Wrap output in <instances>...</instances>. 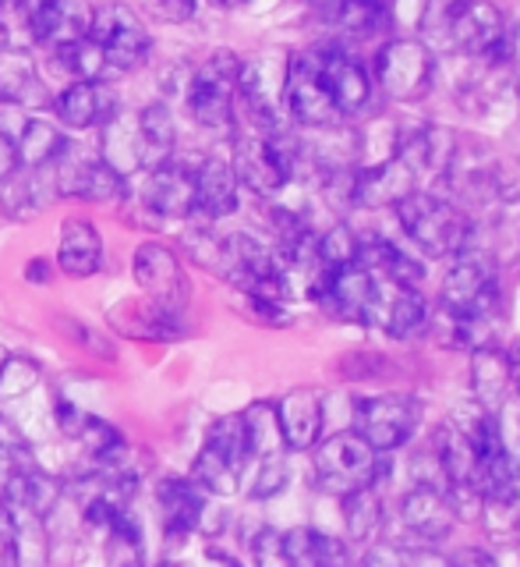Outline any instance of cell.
I'll list each match as a JSON object with an SVG mask.
<instances>
[{
	"label": "cell",
	"mask_w": 520,
	"mask_h": 567,
	"mask_svg": "<svg viewBox=\"0 0 520 567\" xmlns=\"http://www.w3.org/2000/svg\"><path fill=\"white\" fill-rule=\"evenodd\" d=\"M397 217L407 230V238L415 241L425 256H460L464 248H471L475 227L464 217V209L443 199L436 192H410L404 203H397Z\"/></svg>",
	"instance_id": "1"
},
{
	"label": "cell",
	"mask_w": 520,
	"mask_h": 567,
	"mask_svg": "<svg viewBox=\"0 0 520 567\" xmlns=\"http://www.w3.org/2000/svg\"><path fill=\"white\" fill-rule=\"evenodd\" d=\"M383 472H389V461H383V454L372 451L354 430L333 433L315 443V483L340 501L351 493L375 489Z\"/></svg>",
	"instance_id": "2"
},
{
	"label": "cell",
	"mask_w": 520,
	"mask_h": 567,
	"mask_svg": "<svg viewBox=\"0 0 520 567\" xmlns=\"http://www.w3.org/2000/svg\"><path fill=\"white\" fill-rule=\"evenodd\" d=\"M298 167V146L294 138L280 132H259V135H241L235 142V171L238 185L252 188L256 195H277L287 182L294 177Z\"/></svg>",
	"instance_id": "3"
},
{
	"label": "cell",
	"mask_w": 520,
	"mask_h": 567,
	"mask_svg": "<svg viewBox=\"0 0 520 567\" xmlns=\"http://www.w3.org/2000/svg\"><path fill=\"white\" fill-rule=\"evenodd\" d=\"M238 75L241 61L235 53H212V58L195 71L188 82V111L206 128H230L235 124V100H238Z\"/></svg>",
	"instance_id": "4"
},
{
	"label": "cell",
	"mask_w": 520,
	"mask_h": 567,
	"mask_svg": "<svg viewBox=\"0 0 520 567\" xmlns=\"http://www.w3.org/2000/svg\"><path fill=\"white\" fill-rule=\"evenodd\" d=\"M418 422H422V404L407 394H379V398H362L354 404V433L379 454L404 447L415 436Z\"/></svg>",
	"instance_id": "5"
},
{
	"label": "cell",
	"mask_w": 520,
	"mask_h": 567,
	"mask_svg": "<svg viewBox=\"0 0 520 567\" xmlns=\"http://www.w3.org/2000/svg\"><path fill=\"white\" fill-rule=\"evenodd\" d=\"M446 32L471 58H503L510 47L507 14L492 0H450L446 4Z\"/></svg>",
	"instance_id": "6"
},
{
	"label": "cell",
	"mask_w": 520,
	"mask_h": 567,
	"mask_svg": "<svg viewBox=\"0 0 520 567\" xmlns=\"http://www.w3.org/2000/svg\"><path fill=\"white\" fill-rule=\"evenodd\" d=\"M89 40L100 47L106 71H135L149 58V32L128 4L96 8Z\"/></svg>",
	"instance_id": "7"
},
{
	"label": "cell",
	"mask_w": 520,
	"mask_h": 567,
	"mask_svg": "<svg viewBox=\"0 0 520 567\" xmlns=\"http://www.w3.org/2000/svg\"><path fill=\"white\" fill-rule=\"evenodd\" d=\"M283 106L298 124H309V128H326V124L340 117L326 93V82H322L319 50H304V53H294V58H287Z\"/></svg>",
	"instance_id": "8"
},
{
	"label": "cell",
	"mask_w": 520,
	"mask_h": 567,
	"mask_svg": "<svg viewBox=\"0 0 520 567\" xmlns=\"http://www.w3.org/2000/svg\"><path fill=\"white\" fill-rule=\"evenodd\" d=\"M283 85H287V58L280 53H262V58L241 61L238 93L245 96L248 111L262 132H277L283 111Z\"/></svg>",
	"instance_id": "9"
},
{
	"label": "cell",
	"mask_w": 520,
	"mask_h": 567,
	"mask_svg": "<svg viewBox=\"0 0 520 567\" xmlns=\"http://www.w3.org/2000/svg\"><path fill=\"white\" fill-rule=\"evenodd\" d=\"M433 82V53L418 40H393L379 53V85L389 100H418Z\"/></svg>",
	"instance_id": "10"
},
{
	"label": "cell",
	"mask_w": 520,
	"mask_h": 567,
	"mask_svg": "<svg viewBox=\"0 0 520 567\" xmlns=\"http://www.w3.org/2000/svg\"><path fill=\"white\" fill-rule=\"evenodd\" d=\"M156 507L167 539H188L191 532H209L212 496L195 478H164L156 486Z\"/></svg>",
	"instance_id": "11"
},
{
	"label": "cell",
	"mask_w": 520,
	"mask_h": 567,
	"mask_svg": "<svg viewBox=\"0 0 520 567\" xmlns=\"http://www.w3.org/2000/svg\"><path fill=\"white\" fill-rule=\"evenodd\" d=\"M132 270H135L138 288L153 298V309L174 316L177 309L185 306L188 280H185L181 262H177V256L170 252V248H164V245H142L138 252H135Z\"/></svg>",
	"instance_id": "12"
},
{
	"label": "cell",
	"mask_w": 520,
	"mask_h": 567,
	"mask_svg": "<svg viewBox=\"0 0 520 567\" xmlns=\"http://www.w3.org/2000/svg\"><path fill=\"white\" fill-rule=\"evenodd\" d=\"M96 8L89 0H32V40L35 47L61 50L89 40Z\"/></svg>",
	"instance_id": "13"
},
{
	"label": "cell",
	"mask_w": 520,
	"mask_h": 567,
	"mask_svg": "<svg viewBox=\"0 0 520 567\" xmlns=\"http://www.w3.org/2000/svg\"><path fill=\"white\" fill-rule=\"evenodd\" d=\"M410 192H418V174L410 171V164L393 153L389 159L362 167L351 182V203L365 206V209H383V206H397L404 203Z\"/></svg>",
	"instance_id": "14"
},
{
	"label": "cell",
	"mask_w": 520,
	"mask_h": 567,
	"mask_svg": "<svg viewBox=\"0 0 520 567\" xmlns=\"http://www.w3.org/2000/svg\"><path fill=\"white\" fill-rule=\"evenodd\" d=\"M142 206L156 217H191L195 213V164L181 159H164L159 167L146 171V185H142Z\"/></svg>",
	"instance_id": "15"
},
{
	"label": "cell",
	"mask_w": 520,
	"mask_h": 567,
	"mask_svg": "<svg viewBox=\"0 0 520 567\" xmlns=\"http://www.w3.org/2000/svg\"><path fill=\"white\" fill-rule=\"evenodd\" d=\"M58 192L89 203H111L124 195V177L106 167L100 156H85L67 146L58 159Z\"/></svg>",
	"instance_id": "16"
},
{
	"label": "cell",
	"mask_w": 520,
	"mask_h": 567,
	"mask_svg": "<svg viewBox=\"0 0 520 567\" xmlns=\"http://www.w3.org/2000/svg\"><path fill=\"white\" fill-rule=\"evenodd\" d=\"M428 323V306L415 288H401V284H386L375 277V298L368 323L389 337H410Z\"/></svg>",
	"instance_id": "17"
},
{
	"label": "cell",
	"mask_w": 520,
	"mask_h": 567,
	"mask_svg": "<svg viewBox=\"0 0 520 567\" xmlns=\"http://www.w3.org/2000/svg\"><path fill=\"white\" fill-rule=\"evenodd\" d=\"M401 522H404L410 539H415L418 546L433 549L436 543H443L446 536H450L457 514H454V507H450V501H446L443 489L418 483L401 501Z\"/></svg>",
	"instance_id": "18"
},
{
	"label": "cell",
	"mask_w": 520,
	"mask_h": 567,
	"mask_svg": "<svg viewBox=\"0 0 520 567\" xmlns=\"http://www.w3.org/2000/svg\"><path fill=\"white\" fill-rule=\"evenodd\" d=\"M322 419H326V408H322V394L315 386H298L291 394H283L277 404V425L283 447L312 451L322 436Z\"/></svg>",
	"instance_id": "19"
},
{
	"label": "cell",
	"mask_w": 520,
	"mask_h": 567,
	"mask_svg": "<svg viewBox=\"0 0 520 567\" xmlns=\"http://www.w3.org/2000/svg\"><path fill=\"white\" fill-rule=\"evenodd\" d=\"M53 111L67 128H103L121 114V100L106 82H75L53 100Z\"/></svg>",
	"instance_id": "20"
},
{
	"label": "cell",
	"mask_w": 520,
	"mask_h": 567,
	"mask_svg": "<svg viewBox=\"0 0 520 567\" xmlns=\"http://www.w3.org/2000/svg\"><path fill=\"white\" fill-rule=\"evenodd\" d=\"M372 298H375V277L357 262L330 274L319 291L322 306H326L336 319H351V323H368Z\"/></svg>",
	"instance_id": "21"
},
{
	"label": "cell",
	"mask_w": 520,
	"mask_h": 567,
	"mask_svg": "<svg viewBox=\"0 0 520 567\" xmlns=\"http://www.w3.org/2000/svg\"><path fill=\"white\" fill-rule=\"evenodd\" d=\"M319 64H322V82H326V93L336 106V114L362 111L372 93L365 68L344 50H319Z\"/></svg>",
	"instance_id": "22"
},
{
	"label": "cell",
	"mask_w": 520,
	"mask_h": 567,
	"mask_svg": "<svg viewBox=\"0 0 520 567\" xmlns=\"http://www.w3.org/2000/svg\"><path fill=\"white\" fill-rule=\"evenodd\" d=\"M238 209V177L230 164L217 156H206L195 164V213L206 220L230 217Z\"/></svg>",
	"instance_id": "23"
},
{
	"label": "cell",
	"mask_w": 520,
	"mask_h": 567,
	"mask_svg": "<svg viewBox=\"0 0 520 567\" xmlns=\"http://www.w3.org/2000/svg\"><path fill=\"white\" fill-rule=\"evenodd\" d=\"M100 159L121 177H128L135 171H149V153L146 142L138 132V114H117L111 124H103V150Z\"/></svg>",
	"instance_id": "24"
},
{
	"label": "cell",
	"mask_w": 520,
	"mask_h": 567,
	"mask_svg": "<svg viewBox=\"0 0 520 567\" xmlns=\"http://www.w3.org/2000/svg\"><path fill=\"white\" fill-rule=\"evenodd\" d=\"M357 266H365L372 277L386 284H401V288H418V280L425 277L422 262L386 238H357Z\"/></svg>",
	"instance_id": "25"
},
{
	"label": "cell",
	"mask_w": 520,
	"mask_h": 567,
	"mask_svg": "<svg viewBox=\"0 0 520 567\" xmlns=\"http://www.w3.org/2000/svg\"><path fill=\"white\" fill-rule=\"evenodd\" d=\"M283 554H287V567H351L347 546L319 528L283 532Z\"/></svg>",
	"instance_id": "26"
},
{
	"label": "cell",
	"mask_w": 520,
	"mask_h": 567,
	"mask_svg": "<svg viewBox=\"0 0 520 567\" xmlns=\"http://www.w3.org/2000/svg\"><path fill=\"white\" fill-rule=\"evenodd\" d=\"M58 262L67 277H93L103 262V238L89 220H67L61 227Z\"/></svg>",
	"instance_id": "27"
},
{
	"label": "cell",
	"mask_w": 520,
	"mask_h": 567,
	"mask_svg": "<svg viewBox=\"0 0 520 567\" xmlns=\"http://www.w3.org/2000/svg\"><path fill=\"white\" fill-rule=\"evenodd\" d=\"M0 100L14 106H46L50 93L40 79V71L29 61V53L0 50Z\"/></svg>",
	"instance_id": "28"
},
{
	"label": "cell",
	"mask_w": 520,
	"mask_h": 567,
	"mask_svg": "<svg viewBox=\"0 0 520 567\" xmlns=\"http://www.w3.org/2000/svg\"><path fill=\"white\" fill-rule=\"evenodd\" d=\"M471 386H475L478 408H486V412L496 415L499 408L507 404L510 390H513L507 354H499V351H492V348L475 351V359H471Z\"/></svg>",
	"instance_id": "29"
},
{
	"label": "cell",
	"mask_w": 520,
	"mask_h": 567,
	"mask_svg": "<svg viewBox=\"0 0 520 567\" xmlns=\"http://www.w3.org/2000/svg\"><path fill=\"white\" fill-rule=\"evenodd\" d=\"M67 150V138L58 124L50 121H22V132L14 138V153H18V164L29 167V171H43L53 167L61 159V153Z\"/></svg>",
	"instance_id": "30"
},
{
	"label": "cell",
	"mask_w": 520,
	"mask_h": 567,
	"mask_svg": "<svg viewBox=\"0 0 520 567\" xmlns=\"http://www.w3.org/2000/svg\"><path fill=\"white\" fill-rule=\"evenodd\" d=\"M138 132H142V142H146V153H149V171L174 156L177 124H174V114H170L167 103L142 106V111H138Z\"/></svg>",
	"instance_id": "31"
},
{
	"label": "cell",
	"mask_w": 520,
	"mask_h": 567,
	"mask_svg": "<svg viewBox=\"0 0 520 567\" xmlns=\"http://www.w3.org/2000/svg\"><path fill=\"white\" fill-rule=\"evenodd\" d=\"M245 419V433H248V457L262 461V457H273L283 454V436H280V425H277V408L269 404H256L248 408L241 415Z\"/></svg>",
	"instance_id": "32"
},
{
	"label": "cell",
	"mask_w": 520,
	"mask_h": 567,
	"mask_svg": "<svg viewBox=\"0 0 520 567\" xmlns=\"http://www.w3.org/2000/svg\"><path fill=\"white\" fill-rule=\"evenodd\" d=\"M191 478L209 496H235L241 489V468H235L227 457H220L217 451H209V447H202L199 457H195Z\"/></svg>",
	"instance_id": "33"
},
{
	"label": "cell",
	"mask_w": 520,
	"mask_h": 567,
	"mask_svg": "<svg viewBox=\"0 0 520 567\" xmlns=\"http://www.w3.org/2000/svg\"><path fill=\"white\" fill-rule=\"evenodd\" d=\"M202 447L217 451L220 457H227L230 465L241 468V472H245L248 461H252V457H248V433H245V419L241 415H223V419L212 422V430H209Z\"/></svg>",
	"instance_id": "34"
},
{
	"label": "cell",
	"mask_w": 520,
	"mask_h": 567,
	"mask_svg": "<svg viewBox=\"0 0 520 567\" xmlns=\"http://www.w3.org/2000/svg\"><path fill=\"white\" fill-rule=\"evenodd\" d=\"M362 567H446V557L433 554L428 546H404V543H375Z\"/></svg>",
	"instance_id": "35"
},
{
	"label": "cell",
	"mask_w": 520,
	"mask_h": 567,
	"mask_svg": "<svg viewBox=\"0 0 520 567\" xmlns=\"http://www.w3.org/2000/svg\"><path fill=\"white\" fill-rule=\"evenodd\" d=\"M344 522L351 539L365 543L375 536V528L383 525V501L375 489H362V493H351L344 496Z\"/></svg>",
	"instance_id": "36"
},
{
	"label": "cell",
	"mask_w": 520,
	"mask_h": 567,
	"mask_svg": "<svg viewBox=\"0 0 520 567\" xmlns=\"http://www.w3.org/2000/svg\"><path fill=\"white\" fill-rule=\"evenodd\" d=\"M315 256H319V266L326 274L344 270V266L357 262V235L351 227L336 224L322 238H315Z\"/></svg>",
	"instance_id": "37"
},
{
	"label": "cell",
	"mask_w": 520,
	"mask_h": 567,
	"mask_svg": "<svg viewBox=\"0 0 520 567\" xmlns=\"http://www.w3.org/2000/svg\"><path fill=\"white\" fill-rule=\"evenodd\" d=\"M43 369L29 354H8L4 365H0V401H18L25 398L29 390L40 383Z\"/></svg>",
	"instance_id": "38"
},
{
	"label": "cell",
	"mask_w": 520,
	"mask_h": 567,
	"mask_svg": "<svg viewBox=\"0 0 520 567\" xmlns=\"http://www.w3.org/2000/svg\"><path fill=\"white\" fill-rule=\"evenodd\" d=\"M58 64L75 75V82H103L106 75V64H103V53L93 40H82V43H71L58 50Z\"/></svg>",
	"instance_id": "39"
},
{
	"label": "cell",
	"mask_w": 520,
	"mask_h": 567,
	"mask_svg": "<svg viewBox=\"0 0 520 567\" xmlns=\"http://www.w3.org/2000/svg\"><path fill=\"white\" fill-rule=\"evenodd\" d=\"M333 22L351 35H368L383 25V4L379 0H344V4L330 8Z\"/></svg>",
	"instance_id": "40"
},
{
	"label": "cell",
	"mask_w": 520,
	"mask_h": 567,
	"mask_svg": "<svg viewBox=\"0 0 520 567\" xmlns=\"http://www.w3.org/2000/svg\"><path fill=\"white\" fill-rule=\"evenodd\" d=\"M287 483H291V465H287L283 454H273V457L256 461V475L248 493H252V501H273V496L287 489Z\"/></svg>",
	"instance_id": "41"
},
{
	"label": "cell",
	"mask_w": 520,
	"mask_h": 567,
	"mask_svg": "<svg viewBox=\"0 0 520 567\" xmlns=\"http://www.w3.org/2000/svg\"><path fill=\"white\" fill-rule=\"evenodd\" d=\"M252 560H256V567H287L283 532H277V528L256 532V539H252Z\"/></svg>",
	"instance_id": "42"
},
{
	"label": "cell",
	"mask_w": 520,
	"mask_h": 567,
	"mask_svg": "<svg viewBox=\"0 0 520 567\" xmlns=\"http://www.w3.org/2000/svg\"><path fill=\"white\" fill-rule=\"evenodd\" d=\"M53 419H58L61 433H64L67 440H79V436H82V430H85V422H89V412H85L82 404L61 398V401H58V408H53Z\"/></svg>",
	"instance_id": "43"
},
{
	"label": "cell",
	"mask_w": 520,
	"mask_h": 567,
	"mask_svg": "<svg viewBox=\"0 0 520 567\" xmlns=\"http://www.w3.org/2000/svg\"><path fill=\"white\" fill-rule=\"evenodd\" d=\"M156 22H188L195 14V0H142Z\"/></svg>",
	"instance_id": "44"
},
{
	"label": "cell",
	"mask_w": 520,
	"mask_h": 567,
	"mask_svg": "<svg viewBox=\"0 0 520 567\" xmlns=\"http://www.w3.org/2000/svg\"><path fill=\"white\" fill-rule=\"evenodd\" d=\"M0 451L18 454V457H29V436L18 430L11 419L0 415Z\"/></svg>",
	"instance_id": "45"
},
{
	"label": "cell",
	"mask_w": 520,
	"mask_h": 567,
	"mask_svg": "<svg viewBox=\"0 0 520 567\" xmlns=\"http://www.w3.org/2000/svg\"><path fill=\"white\" fill-rule=\"evenodd\" d=\"M22 468H29V457H18V454L0 451V504H4L8 489H11V483H14Z\"/></svg>",
	"instance_id": "46"
},
{
	"label": "cell",
	"mask_w": 520,
	"mask_h": 567,
	"mask_svg": "<svg viewBox=\"0 0 520 567\" xmlns=\"http://www.w3.org/2000/svg\"><path fill=\"white\" fill-rule=\"evenodd\" d=\"M0 567H18V546H14V528L8 522V511L0 504Z\"/></svg>",
	"instance_id": "47"
},
{
	"label": "cell",
	"mask_w": 520,
	"mask_h": 567,
	"mask_svg": "<svg viewBox=\"0 0 520 567\" xmlns=\"http://www.w3.org/2000/svg\"><path fill=\"white\" fill-rule=\"evenodd\" d=\"M446 567H499V564L492 554H486V549H460V554L446 560Z\"/></svg>",
	"instance_id": "48"
},
{
	"label": "cell",
	"mask_w": 520,
	"mask_h": 567,
	"mask_svg": "<svg viewBox=\"0 0 520 567\" xmlns=\"http://www.w3.org/2000/svg\"><path fill=\"white\" fill-rule=\"evenodd\" d=\"M18 167V153H14V138L8 132H0V182H8Z\"/></svg>",
	"instance_id": "49"
},
{
	"label": "cell",
	"mask_w": 520,
	"mask_h": 567,
	"mask_svg": "<svg viewBox=\"0 0 520 567\" xmlns=\"http://www.w3.org/2000/svg\"><path fill=\"white\" fill-rule=\"evenodd\" d=\"M29 280H46V262H40V259H35V262H29Z\"/></svg>",
	"instance_id": "50"
},
{
	"label": "cell",
	"mask_w": 520,
	"mask_h": 567,
	"mask_svg": "<svg viewBox=\"0 0 520 567\" xmlns=\"http://www.w3.org/2000/svg\"><path fill=\"white\" fill-rule=\"evenodd\" d=\"M315 4H326V8H336V4H344V0H315Z\"/></svg>",
	"instance_id": "51"
},
{
	"label": "cell",
	"mask_w": 520,
	"mask_h": 567,
	"mask_svg": "<svg viewBox=\"0 0 520 567\" xmlns=\"http://www.w3.org/2000/svg\"><path fill=\"white\" fill-rule=\"evenodd\" d=\"M159 567H191V564H181V560H167V564H159Z\"/></svg>",
	"instance_id": "52"
},
{
	"label": "cell",
	"mask_w": 520,
	"mask_h": 567,
	"mask_svg": "<svg viewBox=\"0 0 520 567\" xmlns=\"http://www.w3.org/2000/svg\"><path fill=\"white\" fill-rule=\"evenodd\" d=\"M4 359H8V351H4V348H0V365H4Z\"/></svg>",
	"instance_id": "53"
},
{
	"label": "cell",
	"mask_w": 520,
	"mask_h": 567,
	"mask_svg": "<svg viewBox=\"0 0 520 567\" xmlns=\"http://www.w3.org/2000/svg\"><path fill=\"white\" fill-rule=\"evenodd\" d=\"M235 4H241V0H235Z\"/></svg>",
	"instance_id": "54"
}]
</instances>
